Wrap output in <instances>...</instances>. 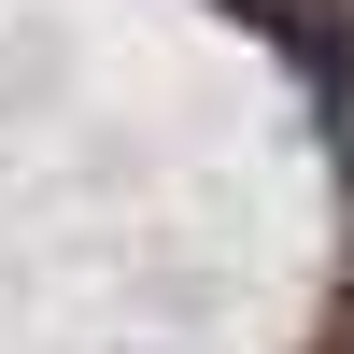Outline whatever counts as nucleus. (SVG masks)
Wrapping results in <instances>:
<instances>
[{
    "instance_id": "1",
    "label": "nucleus",
    "mask_w": 354,
    "mask_h": 354,
    "mask_svg": "<svg viewBox=\"0 0 354 354\" xmlns=\"http://www.w3.org/2000/svg\"><path fill=\"white\" fill-rule=\"evenodd\" d=\"M241 15H255V28H298V43H326V28H312V0H241ZM326 57H340V43H326Z\"/></svg>"
}]
</instances>
